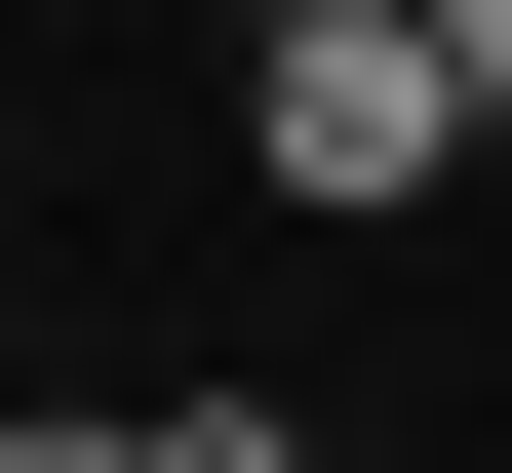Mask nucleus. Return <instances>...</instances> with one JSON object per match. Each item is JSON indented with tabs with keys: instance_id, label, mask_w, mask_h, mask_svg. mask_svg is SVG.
Listing matches in <instances>:
<instances>
[{
	"instance_id": "obj_1",
	"label": "nucleus",
	"mask_w": 512,
	"mask_h": 473,
	"mask_svg": "<svg viewBox=\"0 0 512 473\" xmlns=\"http://www.w3.org/2000/svg\"><path fill=\"white\" fill-rule=\"evenodd\" d=\"M237 119H276V198H355V237H394V198H434V158L512 119V79L434 40V0H316V40H276V79H237Z\"/></svg>"
},
{
	"instance_id": "obj_3",
	"label": "nucleus",
	"mask_w": 512,
	"mask_h": 473,
	"mask_svg": "<svg viewBox=\"0 0 512 473\" xmlns=\"http://www.w3.org/2000/svg\"><path fill=\"white\" fill-rule=\"evenodd\" d=\"M237 40H316V0H237Z\"/></svg>"
},
{
	"instance_id": "obj_2",
	"label": "nucleus",
	"mask_w": 512,
	"mask_h": 473,
	"mask_svg": "<svg viewBox=\"0 0 512 473\" xmlns=\"http://www.w3.org/2000/svg\"><path fill=\"white\" fill-rule=\"evenodd\" d=\"M434 40H473V79H512V0H434Z\"/></svg>"
}]
</instances>
